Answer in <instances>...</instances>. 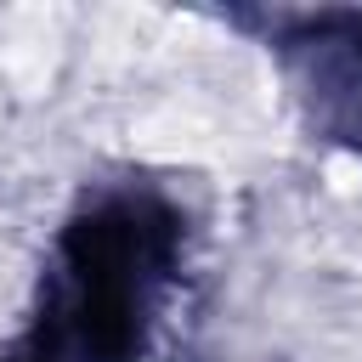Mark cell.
<instances>
[{"mask_svg":"<svg viewBox=\"0 0 362 362\" xmlns=\"http://www.w3.org/2000/svg\"><path fill=\"white\" fill-rule=\"evenodd\" d=\"M175 255L170 209L113 198L68 226L17 362H130Z\"/></svg>","mask_w":362,"mask_h":362,"instance_id":"cell-1","label":"cell"}]
</instances>
